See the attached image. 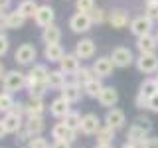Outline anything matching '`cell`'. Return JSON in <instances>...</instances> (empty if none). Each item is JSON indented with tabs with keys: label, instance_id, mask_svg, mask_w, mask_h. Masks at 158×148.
<instances>
[{
	"label": "cell",
	"instance_id": "484cf974",
	"mask_svg": "<svg viewBox=\"0 0 158 148\" xmlns=\"http://www.w3.org/2000/svg\"><path fill=\"white\" fill-rule=\"evenodd\" d=\"M148 136H150V132L144 130L142 126H138L136 122H132L127 130V140H131V142H144Z\"/></svg>",
	"mask_w": 158,
	"mask_h": 148
},
{
	"label": "cell",
	"instance_id": "d590c367",
	"mask_svg": "<svg viewBox=\"0 0 158 148\" xmlns=\"http://www.w3.org/2000/svg\"><path fill=\"white\" fill-rule=\"evenodd\" d=\"M144 16L152 22H158V0H148L144 4Z\"/></svg>",
	"mask_w": 158,
	"mask_h": 148
},
{
	"label": "cell",
	"instance_id": "f546056e",
	"mask_svg": "<svg viewBox=\"0 0 158 148\" xmlns=\"http://www.w3.org/2000/svg\"><path fill=\"white\" fill-rule=\"evenodd\" d=\"M14 105H16V99H14L12 93L8 91H0V113H10L14 109Z\"/></svg>",
	"mask_w": 158,
	"mask_h": 148
},
{
	"label": "cell",
	"instance_id": "7402d4cb",
	"mask_svg": "<svg viewBox=\"0 0 158 148\" xmlns=\"http://www.w3.org/2000/svg\"><path fill=\"white\" fill-rule=\"evenodd\" d=\"M24 128L32 136H42L44 128H46V121H44V117H28L24 121Z\"/></svg>",
	"mask_w": 158,
	"mask_h": 148
},
{
	"label": "cell",
	"instance_id": "5bb4252c",
	"mask_svg": "<svg viewBox=\"0 0 158 148\" xmlns=\"http://www.w3.org/2000/svg\"><path fill=\"white\" fill-rule=\"evenodd\" d=\"M49 132H52V138H53V140H67V142H71V144L77 140V132L71 130V128H69L63 121L56 122Z\"/></svg>",
	"mask_w": 158,
	"mask_h": 148
},
{
	"label": "cell",
	"instance_id": "2e32d148",
	"mask_svg": "<svg viewBox=\"0 0 158 148\" xmlns=\"http://www.w3.org/2000/svg\"><path fill=\"white\" fill-rule=\"evenodd\" d=\"M57 69H61L67 77H73L79 69H81V59H79L75 53H65L63 59L59 61V67Z\"/></svg>",
	"mask_w": 158,
	"mask_h": 148
},
{
	"label": "cell",
	"instance_id": "4dcf8cb0",
	"mask_svg": "<svg viewBox=\"0 0 158 148\" xmlns=\"http://www.w3.org/2000/svg\"><path fill=\"white\" fill-rule=\"evenodd\" d=\"M138 93H142V95L148 97V99H150L152 95H156V93H158V87H156L154 77H146L144 81L140 83V87H138Z\"/></svg>",
	"mask_w": 158,
	"mask_h": 148
},
{
	"label": "cell",
	"instance_id": "7dc6e473",
	"mask_svg": "<svg viewBox=\"0 0 158 148\" xmlns=\"http://www.w3.org/2000/svg\"><path fill=\"white\" fill-rule=\"evenodd\" d=\"M49 148H71V142H67V140H53Z\"/></svg>",
	"mask_w": 158,
	"mask_h": 148
},
{
	"label": "cell",
	"instance_id": "836d02e7",
	"mask_svg": "<svg viewBox=\"0 0 158 148\" xmlns=\"http://www.w3.org/2000/svg\"><path fill=\"white\" fill-rule=\"evenodd\" d=\"M71 79H75L79 85L83 87L85 83L91 81V79H95V73H93V69H91V67H83V65H81V69H79V71H77Z\"/></svg>",
	"mask_w": 158,
	"mask_h": 148
},
{
	"label": "cell",
	"instance_id": "e575fe53",
	"mask_svg": "<svg viewBox=\"0 0 158 148\" xmlns=\"http://www.w3.org/2000/svg\"><path fill=\"white\" fill-rule=\"evenodd\" d=\"M81 117H83V115H79L77 111H71L65 118H63V122H65V125L71 128V130L79 132V128H81Z\"/></svg>",
	"mask_w": 158,
	"mask_h": 148
},
{
	"label": "cell",
	"instance_id": "816d5d0a",
	"mask_svg": "<svg viewBox=\"0 0 158 148\" xmlns=\"http://www.w3.org/2000/svg\"><path fill=\"white\" fill-rule=\"evenodd\" d=\"M6 71H8V69L4 67V63H2V61H0V81L4 79V75H6Z\"/></svg>",
	"mask_w": 158,
	"mask_h": 148
},
{
	"label": "cell",
	"instance_id": "ffe728a7",
	"mask_svg": "<svg viewBox=\"0 0 158 148\" xmlns=\"http://www.w3.org/2000/svg\"><path fill=\"white\" fill-rule=\"evenodd\" d=\"M65 83H67V75L61 69H49L48 79H46L48 89H52V91H61V89L65 87Z\"/></svg>",
	"mask_w": 158,
	"mask_h": 148
},
{
	"label": "cell",
	"instance_id": "60d3db41",
	"mask_svg": "<svg viewBox=\"0 0 158 148\" xmlns=\"http://www.w3.org/2000/svg\"><path fill=\"white\" fill-rule=\"evenodd\" d=\"M10 49V39L6 34H0V57H4Z\"/></svg>",
	"mask_w": 158,
	"mask_h": 148
},
{
	"label": "cell",
	"instance_id": "f35d334b",
	"mask_svg": "<svg viewBox=\"0 0 158 148\" xmlns=\"http://www.w3.org/2000/svg\"><path fill=\"white\" fill-rule=\"evenodd\" d=\"M30 140H32V134H30L26 128H22V130L16 134V146H28Z\"/></svg>",
	"mask_w": 158,
	"mask_h": 148
},
{
	"label": "cell",
	"instance_id": "9c48e42d",
	"mask_svg": "<svg viewBox=\"0 0 158 148\" xmlns=\"http://www.w3.org/2000/svg\"><path fill=\"white\" fill-rule=\"evenodd\" d=\"M101 118H99V115H95V113H85V115L81 117V128H79V132L85 136H95L97 130L101 128Z\"/></svg>",
	"mask_w": 158,
	"mask_h": 148
},
{
	"label": "cell",
	"instance_id": "f6af8a7d",
	"mask_svg": "<svg viewBox=\"0 0 158 148\" xmlns=\"http://www.w3.org/2000/svg\"><path fill=\"white\" fill-rule=\"evenodd\" d=\"M142 144H144V148H158V136H148Z\"/></svg>",
	"mask_w": 158,
	"mask_h": 148
},
{
	"label": "cell",
	"instance_id": "4316f807",
	"mask_svg": "<svg viewBox=\"0 0 158 148\" xmlns=\"http://www.w3.org/2000/svg\"><path fill=\"white\" fill-rule=\"evenodd\" d=\"M115 134H117L115 128L107 126L105 122H103L101 128H99L97 134H95V140H97V144H113V140H115Z\"/></svg>",
	"mask_w": 158,
	"mask_h": 148
},
{
	"label": "cell",
	"instance_id": "cb8c5ba5",
	"mask_svg": "<svg viewBox=\"0 0 158 148\" xmlns=\"http://www.w3.org/2000/svg\"><path fill=\"white\" fill-rule=\"evenodd\" d=\"M44 113H46L44 99H32L30 97L26 101V118L28 117H44Z\"/></svg>",
	"mask_w": 158,
	"mask_h": 148
},
{
	"label": "cell",
	"instance_id": "44dd1931",
	"mask_svg": "<svg viewBox=\"0 0 158 148\" xmlns=\"http://www.w3.org/2000/svg\"><path fill=\"white\" fill-rule=\"evenodd\" d=\"M65 56V49L61 43H46L44 46V59L49 63H59Z\"/></svg>",
	"mask_w": 158,
	"mask_h": 148
},
{
	"label": "cell",
	"instance_id": "6da1fadb",
	"mask_svg": "<svg viewBox=\"0 0 158 148\" xmlns=\"http://www.w3.org/2000/svg\"><path fill=\"white\" fill-rule=\"evenodd\" d=\"M26 89V73L18 71V69H10L6 71V75L2 79V91H8V93H18V91H24Z\"/></svg>",
	"mask_w": 158,
	"mask_h": 148
},
{
	"label": "cell",
	"instance_id": "8992f818",
	"mask_svg": "<svg viewBox=\"0 0 158 148\" xmlns=\"http://www.w3.org/2000/svg\"><path fill=\"white\" fill-rule=\"evenodd\" d=\"M69 30L73 34H87L89 30L93 28V22L89 18V14H81V12H75L69 16V22H67Z\"/></svg>",
	"mask_w": 158,
	"mask_h": 148
},
{
	"label": "cell",
	"instance_id": "b9f144b4",
	"mask_svg": "<svg viewBox=\"0 0 158 148\" xmlns=\"http://www.w3.org/2000/svg\"><path fill=\"white\" fill-rule=\"evenodd\" d=\"M135 122H136L138 126H142V128H144V130L152 132V121H150V118H148V117H136V118H135Z\"/></svg>",
	"mask_w": 158,
	"mask_h": 148
},
{
	"label": "cell",
	"instance_id": "ba28073f",
	"mask_svg": "<svg viewBox=\"0 0 158 148\" xmlns=\"http://www.w3.org/2000/svg\"><path fill=\"white\" fill-rule=\"evenodd\" d=\"M91 69H93V73H95V77L107 79V77L113 75V69H115V65H113V59L109 57V56H101V57L93 59Z\"/></svg>",
	"mask_w": 158,
	"mask_h": 148
},
{
	"label": "cell",
	"instance_id": "4fadbf2b",
	"mask_svg": "<svg viewBox=\"0 0 158 148\" xmlns=\"http://www.w3.org/2000/svg\"><path fill=\"white\" fill-rule=\"evenodd\" d=\"M71 111H73L71 103H67L61 95L56 97L52 103H49V115H52L53 118H57V121H63V118H65Z\"/></svg>",
	"mask_w": 158,
	"mask_h": 148
},
{
	"label": "cell",
	"instance_id": "d6a6232c",
	"mask_svg": "<svg viewBox=\"0 0 158 148\" xmlns=\"http://www.w3.org/2000/svg\"><path fill=\"white\" fill-rule=\"evenodd\" d=\"M26 91H28V97H32V99H44L49 89L46 83H34V85L26 87Z\"/></svg>",
	"mask_w": 158,
	"mask_h": 148
},
{
	"label": "cell",
	"instance_id": "ac0fdd59",
	"mask_svg": "<svg viewBox=\"0 0 158 148\" xmlns=\"http://www.w3.org/2000/svg\"><path fill=\"white\" fill-rule=\"evenodd\" d=\"M24 121H26L24 117L16 115V113H12V111L6 113V115L2 117L4 128H6V132H8V134H18V132L24 128Z\"/></svg>",
	"mask_w": 158,
	"mask_h": 148
},
{
	"label": "cell",
	"instance_id": "681fc988",
	"mask_svg": "<svg viewBox=\"0 0 158 148\" xmlns=\"http://www.w3.org/2000/svg\"><path fill=\"white\" fill-rule=\"evenodd\" d=\"M140 146V142H131V140H125V144H123L121 148H138Z\"/></svg>",
	"mask_w": 158,
	"mask_h": 148
},
{
	"label": "cell",
	"instance_id": "603a6c76",
	"mask_svg": "<svg viewBox=\"0 0 158 148\" xmlns=\"http://www.w3.org/2000/svg\"><path fill=\"white\" fill-rule=\"evenodd\" d=\"M156 47H158V42H156L154 34L136 38V49L140 53H156Z\"/></svg>",
	"mask_w": 158,
	"mask_h": 148
},
{
	"label": "cell",
	"instance_id": "7a4b0ae2",
	"mask_svg": "<svg viewBox=\"0 0 158 148\" xmlns=\"http://www.w3.org/2000/svg\"><path fill=\"white\" fill-rule=\"evenodd\" d=\"M136 69L142 75H156L158 73V56L156 53H138L135 59Z\"/></svg>",
	"mask_w": 158,
	"mask_h": 148
},
{
	"label": "cell",
	"instance_id": "9a60e30c",
	"mask_svg": "<svg viewBox=\"0 0 158 148\" xmlns=\"http://www.w3.org/2000/svg\"><path fill=\"white\" fill-rule=\"evenodd\" d=\"M48 73H49V69L46 63H34L30 67V71L26 73V87L34 85V83H46Z\"/></svg>",
	"mask_w": 158,
	"mask_h": 148
},
{
	"label": "cell",
	"instance_id": "f5cc1de1",
	"mask_svg": "<svg viewBox=\"0 0 158 148\" xmlns=\"http://www.w3.org/2000/svg\"><path fill=\"white\" fill-rule=\"evenodd\" d=\"M93 148H115V144H95Z\"/></svg>",
	"mask_w": 158,
	"mask_h": 148
},
{
	"label": "cell",
	"instance_id": "ee69618b",
	"mask_svg": "<svg viewBox=\"0 0 158 148\" xmlns=\"http://www.w3.org/2000/svg\"><path fill=\"white\" fill-rule=\"evenodd\" d=\"M146 109H148V111H152V113H158V93L148 99V107Z\"/></svg>",
	"mask_w": 158,
	"mask_h": 148
},
{
	"label": "cell",
	"instance_id": "ab89813d",
	"mask_svg": "<svg viewBox=\"0 0 158 148\" xmlns=\"http://www.w3.org/2000/svg\"><path fill=\"white\" fill-rule=\"evenodd\" d=\"M52 144L48 142V138H44V136H32V140H30V144L28 148H49Z\"/></svg>",
	"mask_w": 158,
	"mask_h": 148
},
{
	"label": "cell",
	"instance_id": "9f6ffc18",
	"mask_svg": "<svg viewBox=\"0 0 158 148\" xmlns=\"http://www.w3.org/2000/svg\"><path fill=\"white\" fill-rule=\"evenodd\" d=\"M138 148H144V144H142V142H140V146H138Z\"/></svg>",
	"mask_w": 158,
	"mask_h": 148
},
{
	"label": "cell",
	"instance_id": "bcb514c9",
	"mask_svg": "<svg viewBox=\"0 0 158 148\" xmlns=\"http://www.w3.org/2000/svg\"><path fill=\"white\" fill-rule=\"evenodd\" d=\"M10 6H12V0H0V14H8Z\"/></svg>",
	"mask_w": 158,
	"mask_h": 148
},
{
	"label": "cell",
	"instance_id": "1f68e13d",
	"mask_svg": "<svg viewBox=\"0 0 158 148\" xmlns=\"http://www.w3.org/2000/svg\"><path fill=\"white\" fill-rule=\"evenodd\" d=\"M6 22H8V30H20V28H24V24H26V18L20 16L18 10H14V12L6 14Z\"/></svg>",
	"mask_w": 158,
	"mask_h": 148
},
{
	"label": "cell",
	"instance_id": "8d00e7d4",
	"mask_svg": "<svg viewBox=\"0 0 158 148\" xmlns=\"http://www.w3.org/2000/svg\"><path fill=\"white\" fill-rule=\"evenodd\" d=\"M107 14L109 12H105L103 8H99V6H95V10H93L91 14H89V18H91V22H93V26H101V24H105L107 22Z\"/></svg>",
	"mask_w": 158,
	"mask_h": 148
},
{
	"label": "cell",
	"instance_id": "11a10c76",
	"mask_svg": "<svg viewBox=\"0 0 158 148\" xmlns=\"http://www.w3.org/2000/svg\"><path fill=\"white\" fill-rule=\"evenodd\" d=\"M154 81H156V87H158V73H156V75H154Z\"/></svg>",
	"mask_w": 158,
	"mask_h": 148
},
{
	"label": "cell",
	"instance_id": "7c38bea8",
	"mask_svg": "<svg viewBox=\"0 0 158 148\" xmlns=\"http://www.w3.org/2000/svg\"><path fill=\"white\" fill-rule=\"evenodd\" d=\"M105 125L115 128V130H121V128H125L127 125V115L123 109L118 107H113V109H107V115H105Z\"/></svg>",
	"mask_w": 158,
	"mask_h": 148
},
{
	"label": "cell",
	"instance_id": "db71d44e",
	"mask_svg": "<svg viewBox=\"0 0 158 148\" xmlns=\"http://www.w3.org/2000/svg\"><path fill=\"white\" fill-rule=\"evenodd\" d=\"M154 38H156V42H158V28H156V32H154Z\"/></svg>",
	"mask_w": 158,
	"mask_h": 148
},
{
	"label": "cell",
	"instance_id": "f1b7e54d",
	"mask_svg": "<svg viewBox=\"0 0 158 148\" xmlns=\"http://www.w3.org/2000/svg\"><path fill=\"white\" fill-rule=\"evenodd\" d=\"M103 79H99V77H95V79H91L89 83H85L83 85V93H85L87 97H91V99H97L99 97V93L103 91Z\"/></svg>",
	"mask_w": 158,
	"mask_h": 148
},
{
	"label": "cell",
	"instance_id": "5b68a950",
	"mask_svg": "<svg viewBox=\"0 0 158 148\" xmlns=\"http://www.w3.org/2000/svg\"><path fill=\"white\" fill-rule=\"evenodd\" d=\"M36 57H38V49L36 46L32 43H22L18 46V49L14 51V61L18 65H34L36 63Z\"/></svg>",
	"mask_w": 158,
	"mask_h": 148
},
{
	"label": "cell",
	"instance_id": "7bdbcfd3",
	"mask_svg": "<svg viewBox=\"0 0 158 148\" xmlns=\"http://www.w3.org/2000/svg\"><path fill=\"white\" fill-rule=\"evenodd\" d=\"M135 105L138 109H146L148 107V97H144L142 93H136V97H135Z\"/></svg>",
	"mask_w": 158,
	"mask_h": 148
},
{
	"label": "cell",
	"instance_id": "52a82bcc",
	"mask_svg": "<svg viewBox=\"0 0 158 148\" xmlns=\"http://www.w3.org/2000/svg\"><path fill=\"white\" fill-rule=\"evenodd\" d=\"M53 20H56V10L49 6V4H40L36 14H34V24L44 30V28L52 26V24H56Z\"/></svg>",
	"mask_w": 158,
	"mask_h": 148
},
{
	"label": "cell",
	"instance_id": "c3c4849f",
	"mask_svg": "<svg viewBox=\"0 0 158 148\" xmlns=\"http://www.w3.org/2000/svg\"><path fill=\"white\" fill-rule=\"evenodd\" d=\"M8 30V22H6V14H0V34H4Z\"/></svg>",
	"mask_w": 158,
	"mask_h": 148
},
{
	"label": "cell",
	"instance_id": "30bf717a",
	"mask_svg": "<svg viewBox=\"0 0 158 148\" xmlns=\"http://www.w3.org/2000/svg\"><path fill=\"white\" fill-rule=\"evenodd\" d=\"M107 22H109L111 28L123 30V28L131 26V16H128V12L125 8H115V10H111V12L107 14Z\"/></svg>",
	"mask_w": 158,
	"mask_h": 148
},
{
	"label": "cell",
	"instance_id": "83f0119b",
	"mask_svg": "<svg viewBox=\"0 0 158 148\" xmlns=\"http://www.w3.org/2000/svg\"><path fill=\"white\" fill-rule=\"evenodd\" d=\"M38 6H40V4L36 2V0H22V2H20L18 4V14H20V16H24V18H32L34 20V14H36V10H38Z\"/></svg>",
	"mask_w": 158,
	"mask_h": 148
},
{
	"label": "cell",
	"instance_id": "e0dca14e",
	"mask_svg": "<svg viewBox=\"0 0 158 148\" xmlns=\"http://www.w3.org/2000/svg\"><path fill=\"white\" fill-rule=\"evenodd\" d=\"M95 51H97L95 42H93L91 38H81L75 43V51L73 53H75L79 59H91L93 56H95Z\"/></svg>",
	"mask_w": 158,
	"mask_h": 148
},
{
	"label": "cell",
	"instance_id": "d4e9b609",
	"mask_svg": "<svg viewBox=\"0 0 158 148\" xmlns=\"http://www.w3.org/2000/svg\"><path fill=\"white\" fill-rule=\"evenodd\" d=\"M42 42H44V46L46 43H59L61 42V28L57 24H52V26L44 28L42 30Z\"/></svg>",
	"mask_w": 158,
	"mask_h": 148
},
{
	"label": "cell",
	"instance_id": "8fae6325",
	"mask_svg": "<svg viewBox=\"0 0 158 148\" xmlns=\"http://www.w3.org/2000/svg\"><path fill=\"white\" fill-rule=\"evenodd\" d=\"M59 95H61L63 99H65L67 103H71V105H75V103L81 101V97L85 95L83 93V87L79 85V83L75 81V79H71V81H67L65 83V87L59 91Z\"/></svg>",
	"mask_w": 158,
	"mask_h": 148
},
{
	"label": "cell",
	"instance_id": "277c9868",
	"mask_svg": "<svg viewBox=\"0 0 158 148\" xmlns=\"http://www.w3.org/2000/svg\"><path fill=\"white\" fill-rule=\"evenodd\" d=\"M132 36L136 38H142V36H148V34H152V30H154V22H152L150 18H146L144 14H140V16H135L131 20V26H128Z\"/></svg>",
	"mask_w": 158,
	"mask_h": 148
},
{
	"label": "cell",
	"instance_id": "3957f363",
	"mask_svg": "<svg viewBox=\"0 0 158 148\" xmlns=\"http://www.w3.org/2000/svg\"><path fill=\"white\" fill-rule=\"evenodd\" d=\"M113 59V65L118 67V69H125V67H131L132 63H135V56H132V51H131V47H127V46H117V47H113V51H111V56H109Z\"/></svg>",
	"mask_w": 158,
	"mask_h": 148
},
{
	"label": "cell",
	"instance_id": "f907efd6",
	"mask_svg": "<svg viewBox=\"0 0 158 148\" xmlns=\"http://www.w3.org/2000/svg\"><path fill=\"white\" fill-rule=\"evenodd\" d=\"M8 132H6V128H4V122H2V118H0V140H2L4 136H6Z\"/></svg>",
	"mask_w": 158,
	"mask_h": 148
},
{
	"label": "cell",
	"instance_id": "d6986e66",
	"mask_svg": "<svg viewBox=\"0 0 158 148\" xmlns=\"http://www.w3.org/2000/svg\"><path fill=\"white\" fill-rule=\"evenodd\" d=\"M97 101H99V105H101V107L113 109L118 103V91L113 85H105V87H103V91L99 93Z\"/></svg>",
	"mask_w": 158,
	"mask_h": 148
},
{
	"label": "cell",
	"instance_id": "74e56055",
	"mask_svg": "<svg viewBox=\"0 0 158 148\" xmlns=\"http://www.w3.org/2000/svg\"><path fill=\"white\" fill-rule=\"evenodd\" d=\"M75 10L81 14H91L95 10V0H75Z\"/></svg>",
	"mask_w": 158,
	"mask_h": 148
},
{
	"label": "cell",
	"instance_id": "6f0895ef",
	"mask_svg": "<svg viewBox=\"0 0 158 148\" xmlns=\"http://www.w3.org/2000/svg\"><path fill=\"white\" fill-rule=\"evenodd\" d=\"M146 2H148V0H146Z\"/></svg>",
	"mask_w": 158,
	"mask_h": 148
}]
</instances>
